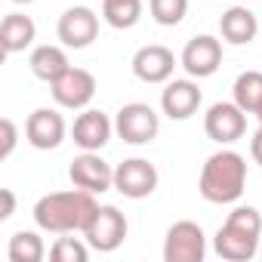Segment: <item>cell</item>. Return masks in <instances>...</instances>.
I'll use <instances>...</instances> for the list:
<instances>
[{"mask_svg": "<svg viewBox=\"0 0 262 262\" xmlns=\"http://www.w3.org/2000/svg\"><path fill=\"white\" fill-rule=\"evenodd\" d=\"M96 210H99L96 194L74 185L71 191L43 194V198L34 204V222H37V228H43V231L71 234V231H83V228L90 225V219L96 216Z\"/></svg>", "mask_w": 262, "mask_h": 262, "instance_id": "obj_1", "label": "cell"}, {"mask_svg": "<svg viewBox=\"0 0 262 262\" xmlns=\"http://www.w3.org/2000/svg\"><path fill=\"white\" fill-rule=\"evenodd\" d=\"M244 185H247V161L228 148L210 155L198 179V191L210 204H234L244 194Z\"/></svg>", "mask_w": 262, "mask_h": 262, "instance_id": "obj_2", "label": "cell"}, {"mask_svg": "<svg viewBox=\"0 0 262 262\" xmlns=\"http://www.w3.org/2000/svg\"><path fill=\"white\" fill-rule=\"evenodd\" d=\"M114 129L126 145H148L161 133V117L145 102H129V105H123L117 111Z\"/></svg>", "mask_w": 262, "mask_h": 262, "instance_id": "obj_3", "label": "cell"}, {"mask_svg": "<svg viewBox=\"0 0 262 262\" xmlns=\"http://www.w3.org/2000/svg\"><path fill=\"white\" fill-rule=\"evenodd\" d=\"M204 256H207V237L198 222L182 219L170 225L164 241V262H204Z\"/></svg>", "mask_w": 262, "mask_h": 262, "instance_id": "obj_4", "label": "cell"}, {"mask_svg": "<svg viewBox=\"0 0 262 262\" xmlns=\"http://www.w3.org/2000/svg\"><path fill=\"white\" fill-rule=\"evenodd\" d=\"M126 237V216L117 207H99L90 225L83 228V241L99 253H114Z\"/></svg>", "mask_w": 262, "mask_h": 262, "instance_id": "obj_5", "label": "cell"}, {"mask_svg": "<svg viewBox=\"0 0 262 262\" xmlns=\"http://www.w3.org/2000/svg\"><path fill=\"white\" fill-rule=\"evenodd\" d=\"M204 129L213 142L231 145L247 133V111L237 102H216L204 114Z\"/></svg>", "mask_w": 262, "mask_h": 262, "instance_id": "obj_6", "label": "cell"}, {"mask_svg": "<svg viewBox=\"0 0 262 262\" xmlns=\"http://www.w3.org/2000/svg\"><path fill=\"white\" fill-rule=\"evenodd\" d=\"M114 188L123 198H133V201L148 198L158 188V170H155V164L145 161V158H129V161L117 164V170H114Z\"/></svg>", "mask_w": 262, "mask_h": 262, "instance_id": "obj_7", "label": "cell"}, {"mask_svg": "<svg viewBox=\"0 0 262 262\" xmlns=\"http://www.w3.org/2000/svg\"><path fill=\"white\" fill-rule=\"evenodd\" d=\"M56 34L68 50H86L99 37V16L90 7H71L59 16Z\"/></svg>", "mask_w": 262, "mask_h": 262, "instance_id": "obj_8", "label": "cell"}, {"mask_svg": "<svg viewBox=\"0 0 262 262\" xmlns=\"http://www.w3.org/2000/svg\"><path fill=\"white\" fill-rule=\"evenodd\" d=\"M25 139L37 151H53L65 142V120L56 108H37L25 120Z\"/></svg>", "mask_w": 262, "mask_h": 262, "instance_id": "obj_9", "label": "cell"}, {"mask_svg": "<svg viewBox=\"0 0 262 262\" xmlns=\"http://www.w3.org/2000/svg\"><path fill=\"white\" fill-rule=\"evenodd\" d=\"M50 93L56 99V105L62 108H86L96 96V77L86 68H68L59 80L50 83Z\"/></svg>", "mask_w": 262, "mask_h": 262, "instance_id": "obj_10", "label": "cell"}, {"mask_svg": "<svg viewBox=\"0 0 262 262\" xmlns=\"http://www.w3.org/2000/svg\"><path fill=\"white\" fill-rule=\"evenodd\" d=\"M68 179H71V185H77L83 191H93V194H102V191L114 188V170L96 151H83L80 158H74L71 167H68Z\"/></svg>", "mask_w": 262, "mask_h": 262, "instance_id": "obj_11", "label": "cell"}, {"mask_svg": "<svg viewBox=\"0 0 262 262\" xmlns=\"http://www.w3.org/2000/svg\"><path fill=\"white\" fill-rule=\"evenodd\" d=\"M182 68L188 71V77H210L219 71L222 65V43L210 34H201V37H191L182 50Z\"/></svg>", "mask_w": 262, "mask_h": 262, "instance_id": "obj_12", "label": "cell"}, {"mask_svg": "<svg viewBox=\"0 0 262 262\" xmlns=\"http://www.w3.org/2000/svg\"><path fill=\"white\" fill-rule=\"evenodd\" d=\"M173 68H176V56L161 43H148L133 56V74L142 83H167L173 77Z\"/></svg>", "mask_w": 262, "mask_h": 262, "instance_id": "obj_13", "label": "cell"}, {"mask_svg": "<svg viewBox=\"0 0 262 262\" xmlns=\"http://www.w3.org/2000/svg\"><path fill=\"white\" fill-rule=\"evenodd\" d=\"M111 120L105 111H96V108H86L83 114H77L74 126H71V136H74V145H80L83 151H99L102 145H108L111 139Z\"/></svg>", "mask_w": 262, "mask_h": 262, "instance_id": "obj_14", "label": "cell"}, {"mask_svg": "<svg viewBox=\"0 0 262 262\" xmlns=\"http://www.w3.org/2000/svg\"><path fill=\"white\" fill-rule=\"evenodd\" d=\"M161 108L170 120H188L201 108V86L194 80H170L161 93Z\"/></svg>", "mask_w": 262, "mask_h": 262, "instance_id": "obj_15", "label": "cell"}, {"mask_svg": "<svg viewBox=\"0 0 262 262\" xmlns=\"http://www.w3.org/2000/svg\"><path fill=\"white\" fill-rule=\"evenodd\" d=\"M213 247H216V253H219L222 259H228V262H250V259L259 253V237H253V234H247V231H241V228H234V225L225 222V225L216 231Z\"/></svg>", "mask_w": 262, "mask_h": 262, "instance_id": "obj_16", "label": "cell"}, {"mask_svg": "<svg viewBox=\"0 0 262 262\" xmlns=\"http://www.w3.org/2000/svg\"><path fill=\"white\" fill-rule=\"evenodd\" d=\"M219 31H222V37H225L228 43L244 47V43L256 40V34H259V22H256L253 10H247V7H231V10L222 13V19H219Z\"/></svg>", "mask_w": 262, "mask_h": 262, "instance_id": "obj_17", "label": "cell"}, {"mask_svg": "<svg viewBox=\"0 0 262 262\" xmlns=\"http://www.w3.org/2000/svg\"><path fill=\"white\" fill-rule=\"evenodd\" d=\"M37 37V25L31 22V16H22V13H10L4 19V25H0V47H4V53H22L34 43Z\"/></svg>", "mask_w": 262, "mask_h": 262, "instance_id": "obj_18", "label": "cell"}, {"mask_svg": "<svg viewBox=\"0 0 262 262\" xmlns=\"http://www.w3.org/2000/svg\"><path fill=\"white\" fill-rule=\"evenodd\" d=\"M28 65H31V74H34L37 80H47V83L59 80V77L71 68L65 50H62V47H50V43H47V47H37V50L31 53Z\"/></svg>", "mask_w": 262, "mask_h": 262, "instance_id": "obj_19", "label": "cell"}, {"mask_svg": "<svg viewBox=\"0 0 262 262\" xmlns=\"http://www.w3.org/2000/svg\"><path fill=\"white\" fill-rule=\"evenodd\" d=\"M102 16L111 28L126 31L142 19V0H102Z\"/></svg>", "mask_w": 262, "mask_h": 262, "instance_id": "obj_20", "label": "cell"}, {"mask_svg": "<svg viewBox=\"0 0 262 262\" xmlns=\"http://www.w3.org/2000/svg\"><path fill=\"white\" fill-rule=\"evenodd\" d=\"M231 96H234V102L247 114H256V108L262 105V71H244V74H237V80L231 86Z\"/></svg>", "mask_w": 262, "mask_h": 262, "instance_id": "obj_21", "label": "cell"}, {"mask_svg": "<svg viewBox=\"0 0 262 262\" xmlns=\"http://www.w3.org/2000/svg\"><path fill=\"white\" fill-rule=\"evenodd\" d=\"M7 256H10V262H40L47 256V247L37 231H16L10 237Z\"/></svg>", "mask_w": 262, "mask_h": 262, "instance_id": "obj_22", "label": "cell"}, {"mask_svg": "<svg viewBox=\"0 0 262 262\" xmlns=\"http://www.w3.org/2000/svg\"><path fill=\"white\" fill-rule=\"evenodd\" d=\"M148 13L158 25L164 28H173L185 19L188 13V0H148Z\"/></svg>", "mask_w": 262, "mask_h": 262, "instance_id": "obj_23", "label": "cell"}, {"mask_svg": "<svg viewBox=\"0 0 262 262\" xmlns=\"http://www.w3.org/2000/svg\"><path fill=\"white\" fill-rule=\"evenodd\" d=\"M53 262H86L90 259V244L80 237H59L50 250Z\"/></svg>", "mask_w": 262, "mask_h": 262, "instance_id": "obj_24", "label": "cell"}, {"mask_svg": "<svg viewBox=\"0 0 262 262\" xmlns=\"http://www.w3.org/2000/svg\"><path fill=\"white\" fill-rule=\"evenodd\" d=\"M225 222L234 225V228H241V231H247V234H253V237L262 234V216H259L256 207H234Z\"/></svg>", "mask_w": 262, "mask_h": 262, "instance_id": "obj_25", "label": "cell"}, {"mask_svg": "<svg viewBox=\"0 0 262 262\" xmlns=\"http://www.w3.org/2000/svg\"><path fill=\"white\" fill-rule=\"evenodd\" d=\"M16 142H19V126L10 117H4L0 120V161H7L16 151Z\"/></svg>", "mask_w": 262, "mask_h": 262, "instance_id": "obj_26", "label": "cell"}, {"mask_svg": "<svg viewBox=\"0 0 262 262\" xmlns=\"http://www.w3.org/2000/svg\"><path fill=\"white\" fill-rule=\"evenodd\" d=\"M16 213V194L13 188H0V222H7Z\"/></svg>", "mask_w": 262, "mask_h": 262, "instance_id": "obj_27", "label": "cell"}, {"mask_svg": "<svg viewBox=\"0 0 262 262\" xmlns=\"http://www.w3.org/2000/svg\"><path fill=\"white\" fill-rule=\"evenodd\" d=\"M250 155H253V161L262 167V126L253 133V139H250Z\"/></svg>", "mask_w": 262, "mask_h": 262, "instance_id": "obj_28", "label": "cell"}, {"mask_svg": "<svg viewBox=\"0 0 262 262\" xmlns=\"http://www.w3.org/2000/svg\"><path fill=\"white\" fill-rule=\"evenodd\" d=\"M256 120H259V126H262V105L256 108Z\"/></svg>", "mask_w": 262, "mask_h": 262, "instance_id": "obj_29", "label": "cell"}, {"mask_svg": "<svg viewBox=\"0 0 262 262\" xmlns=\"http://www.w3.org/2000/svg\"><path fill=\"white\" fill-rule=\"evenodd\" d=\"M13 4H34V0H13Z\"/></svg>", "mask_w": 262, "mask_h": 262, "instance_id": "obj_30", "label": "cell"}]
</instances>
